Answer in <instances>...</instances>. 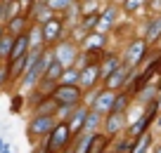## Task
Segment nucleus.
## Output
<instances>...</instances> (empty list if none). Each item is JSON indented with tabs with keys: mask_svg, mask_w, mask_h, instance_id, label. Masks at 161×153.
<instances>
[{
	"mask_svg": "<svg viewBox=\"0 0 161 153\" xmlns=\"http://www.w3.org/2000/svg\"><path fill=\"white\" fill-rule=\"evenodd\" d=\"M52 61V52H47V49H43V54L38 57V61H36L33 66H31L29 71H26L24 75H21V89H33L36 85L40 83V78L45 75V69H47V64Z\"/></svg>",
	"mask_w": 161,
	"mask_h": 153,
	"instance_id": "nucleus-1",
	"label": "nucleus"
},
{
	"mask_svg": "<svg viewBox=\"0 0 161 153\" xmlns=\"http://www.w3.org/2000/svg\"><path fill=\"white\" fill-rule=\"evenodd\" d=\"M71 139H74V134H71V130H69V123H64V120H59V123L52 127V132L47 134V151L50 153H59V151H64L66 146L71 144Z\"/></svg>",
	"mask_w": 161,
	"mask_h": 153,
	"instance_id": "nucleus-2",
	"label": "nucleus"
},
{
	"mask_svg": "<svg viewBox=\"0 0 161 153\" xmlns=\"http://www.w3.org/2000/svg\"><path fill=\"white\" fill-rule=\"evenodd\" d=\"M50 97L57 104H80L83 99V89L78 85H66V83H57L50 89Z\"/></svg>",
	"mask_w": 161,
	"mask_h": 153,
	"instance_id": "nucleus-3",
	"label": "nucleus"
},
{
	"mask_svg": "<svg viewBox=\"0 0 161 153\" xmlns=\"http://www.w3.org/2000/svg\"><path fill=\"white\" fill-rule=\"evenodd\" d=\"M57 125V120H55V115H43V113H36L33 118H31V123H29V139H43V137H47V134L52 132V127Z\"/></svg>",
	"mask_w": 161,
	"mask_h": 153,
	"instance_id": "nucleus-4",
	"label": "nucleus"
},
{
	"mask_svg": "<svg viewBox=\"0 0 161 153\" xmlns=\"http://www.w3.org/2000/svg\"><path fill=\"white\" fill-rule=\"evenodd\" d=\"M159 109H161V104L154 99V101L147 106V113H145V115H140V118H137L135 123L130 125V130H128V137H130V139H137L140 134H145L147 130H149V125L154 123V118L159 115Z\"/></svg>",
	"mask_w": 161,
	"mask_h": 153,
	"instance_id": "nucleus-5",
	"label": "nucleus"
},
{
	"mask_svg": "<svg viewBox=\"0 0 161 153\" xmlns=\"http://www.w3.org/2000/svg\"><path fill=\"white\" fill-rule=\"evenodd\" d=\"M145 52H147V40L145 38H135L126 47V52H123L121 59H123V64H126L128 69H137V64L145 59Z\"/></svg>",
	"mask_w": 161,
	"mask_h": 153,
	"instance_id": "nucleus-6",
	"label": "nucleus"
},
{
	"mask_svg": "<svg viewBox=\"0 0 161 153\" xmlns=\"http://www.w3.org/2000/svg\"><path fill=\"white\" fill-rule=\"evenodd\" d=\"M52 57H55L64 69H69V66H74L76 59H78V49H76V45L71 43V40H59L57 47L52 49Z\"/></svg>",
	"mask_w": 161,
	"mask_h": 153,
	"instance_id": "nucleus-7",
	"label": "nucleus"
},
{
	"mask_svg": "<svg viewBox=\"0 0 161 153\" xmlns=\"http://www.w3.org/2000/svg\"><path fill=\"white\" fill-rule=\"evenodd\" d=\"M40 28H43V40H45V45H57L62 40V35H64L66 26H64V19L52 17V19H47Z\"/></svg>",
	"mask_w": 161,
	"mask_h": 153,
	"instance_id": "nucleus-8",
	"label": "nucleus"
},
{
	"mask_svg": "<svg viewBox=\"0 0 161 153\" xmlns=\"http://www.w3.org/2000/svg\"><path fill=\"white\" fill-rule=\"evenodd\" d=\"M100 80V61H90L80 69V80H78V87L86 92V89H92Z\"/></svg>",
	"mask_w": 161,
	"mask_h": 153,
	"instance_id": "nucleus-9",
	"label": "nucleus"
},
{
	"mask_svg": "<svg viewBox=\"0 0 161 153\" xmlns=\"http://www.w3.org/2000/svg\"><path fill=\"white\" fill-rule=\"evenodd\" d=\"M130 71L133 69H128L126 64H121L116 71H111L109 75L104 78V89H123L126 87V83H128V75H130Z\"/></svg>",
	"mask_w": 161,
	"mask_h": 153,
	"instance_id": "nucleus-10",
	"label": "nucleus"
},
{
	"mask_svg": "<svg viewBox=\"0 0 161 153\" xmlns=\"http://www.w3.org/2000/svg\"><path fill=\"white\" fill-rule=\"evenodd\" d=\"M88 113H90V106H83V104H78L74 109V113L69 115V130H71V134L74 137H80L83 134V125H86V118H88Z\"/></svg>",
	"mask_w": 161,
	"mask_h": 153,
	"instance_id": "nucleus-11",
	"label": "nucleus"
},
{
	"mask_svg": "<svg viewBox=\"0 0 161 153\" xmlns=\"http://www.w3.org/2000/svg\"><path fill=\"white\" fill-rule=\"evenodd\" d=\"M116 24V5L111 3V5H107L104 10L100 12V17H97V24H95V33H109L111 26Z\"/></svg>",
	"mask_w": 161,
	"mask_h": 153,
	"instance_id": "nucleus-12",
	"label": "nucleus"
},
{
	"mask_svg": "<svg viewBox=\"0 0 161 153\" xmlns=\"http://www.w3.org/2000/svg\"><path fill=\"white\" fill-rule=\"evenodd\" d=\"M114 99H116V92L114 89H102V92L95 94V99H92V111H100L102 115H107L111 109H114Z\"/></svg>",
	"mask_w": 161,
	"mask_h": 153,
	"instance_id": "nucleus-13",
	"label": "nucleus"
},
{
	"mask_svg": "<svg viewBox=\"0 0 161 153\" xmlns=\"http://www.w3.org/2000/svg\"><path fill=\"white\" fill-rule=\"evenodd\" d=\"M126 125V120H123V113L121 111H109V113L104 115V134L107 137H114V134H119V130Z\"/></svg>",
	"mask_w": 161,
	"mask_h": 153,
	"instance_id": "nucleus-14",
	"label": "nucleus"
},
{
	"mask_svg": "<svg viewBox=\"0 0 161 153\" xmlns=\"http://www.w3.org/2000/svg\"><path fill=\"white\" fill-rule=\"evenodd\" d=\"M26 52H29V35H26V31H24V33L14 35V40H12V47H10V54H7V61L19 59V57H24Z\"/></svg>",
	"mask_w": 161,
	"mask_h": 153,
	"instance_id": "nucleus-15",
	"label": "nucleus"
},
{
	"mask_svg": "<svg viewBox=\"0 0 161 153\" xmlns=\"http://www.w3.org/2000/svg\"><path fill=\"white\" fill-rule=\"evenodd\" d=\"M31 17H33V21H36L38 26H43L47 19H52V17H55V12L45 5V0H36L33 5H31Z\"/></svg>",
	"mask_w": 161,
	"mask_h": 153,
	"instance_id": "nucleus-16",
	"label": "nucleus"
},
{
	"mask_svg": "<svg viewBox=\"0 0 161 153\" xmlns=\"http://www.w3.org/2000/svg\"><path fill=\"white\" fill-rule=\"evenodd\" d=\"M26 26H29V14H26V12H21V14L12 17V19L5 24V31H7L10 35H19V33H24V31H26Z\"/></svg>",
	"mask_w": 161,
	"mask_h": 153,
	"instance_id": "nucleus-17",
	"label": "nucleus"
},
{
	"mask_svg": "<svg viewBox=\"0 0 161 153\" xmlns=\"http://www.w3.org/2000/svg\"><path fill=\"white\" fill-rule=\"evenodd\" d=\"M121 64H123V59H121V57H116V54H104V57L100 59V78L104 80L107 75H109L111 71H116Z\"/></svg>",
	"mask_w": 161,
	"mask_h": 153,
	"instance_id": "nucleus-18",
	"label": "nucleus"
},
{
	"mask_svg": "<svg viewBox=\"0 0 161 153\" xmlns=\"http://www.w3.org/2000/svg\"><path fill=\"white\" fill-rule=\"evenodd\" d=\"M104 40H107V33H95V31H90V33L83 38V49H86V52H97V49L104 47Z\"/></svg>",
	"mask_w": 161,
	"mask_h": 153,
	"instance_id": "nucleus-19",
	"label": "nucleus"
},
{
	"mask_svg": "<svg viewBox=\"0 0 161 153\" xmlns=\"http://www.w3.org/2000/svg\"><path fill=\"white\" fill-rule=\"evenodd\" d=\"M26 35H29V49H43L45 40H43V28H40L38 24L26 28Z\"/></svg>",
	"mask_w": 161,
	"mask_h": 153,
	"instance_id": "nucleus-20",
	"label": "nucleus"
},
{
	"mask_svg": "<svg viewBox=\"0 0 161 153\" xmlns=\"http://www.w3.org/2000/svg\"><path fill=\"white\" fill-rule=\"evenodd\" d=\"M21 12H24V7H21L19 0H3V21H5V24L12 17L21 14Z\"/></svg>",
	"mask_w": 161,
	"mask_h": 153,
	"instance_id": "nucleus-21",
	"label": "nucleus"
},
{
	"mask_svg": "<svg viewBox=\"0 0 161 153\" xmlns=\"http://www.w3.org/2000/svg\"><path fill=\"white\" fill-rule=\"evenodd\" d=\"M102 120H104V118H102L100 111H92L90 109V113H88V118H86V125H83V134H95Z\"/></svg>",
	"mask_w": 161,
	"mask_h": 153,
	"instance_id": "nucleus-22",
	"label": "nucleus"
},
{
	"mask_svg": "<svg viewBox=\"0 0 161 153\" xmlns=\"http://www.w3.org/2000/svg\"><path fill=\"white\" fill-rule=\"evenodd\" d=\"M57 109H59V104H57L55 99L50 97V94H45L43 97V101H40L38 106H36V113H43V115H55Z\"/></svg>",
	"mask_w": 161,
	"mask_h": 153,
	"instance_id": "nucleus-23",
	"label": "nucleus"
},
{
	"mask_svg": "<svg viewBox=\"0 0 161 153\" xmlns=\"http://www.w3.org/2000/svg\"><path fill=\"white\" fill-rule=\"evenodd\" d=\"M149 146H152V134L145 132V134H140V137L130 144V151H128V153H147Z\"/></svg>",
	"mask_w": 161,
	"mask_h": 153,
	"instance_id": "nucleus-24",
	"label": "nucleus"
},
{
	"mask_svg": "<svg viewBox=\"0 0 161 153\" xmlns=\"http://www.w3.org/2000/svg\"><path fill=\"white\" fill-rule=\"evenodd\" d=\"M159 38H161V14H156L154 19L149 21V26H147L145 40H147V43H156Z\"/></svg>",
	"mask_w": 161,
	"mask_h": 153,
	"instance_id": "nucleus-25",
	"label": "nucleus"
},
{
	"mask_svg": "<svg viewBox=\"0 0 161 153\" xmlns=\"http://www.w3.org/2000/svg\"><path fill=\"white\" fill-rule=\"evenodd\" d=\"M92 139L95 134H80V139L74 144V153H92Z\"/></svg>",
	"mask_w": 161,
	"mask_h": 153,
	"instance_id": "nucleus-26",
	"label": "nucleus"
},
{
	"mask_svg": "<svg viewBox=\"0 0 161 153\" xmlns=\"http://www.w3.org/2000/svg\"><path fill=\"white\" fill-rule=\"evenodd\" d=\"M80 80V69L78 66H69V69H64V73H62L59 83H66V85H78Z\"/></svg>",
	"mask_w": 161,
	"mask_h": 153,
	"instance_id": "nucleus-27",
	"label": "nucleus"
},
{
	"mask_svg": "<svg viewBox=\"0 0 161 153\" xmlns=\"http://www.w3.org/2000/svg\"><path fill=\"white\" fill-rule=\"evenodd\" d=\"M128 104H130V92H119V94H116V99H114V109H111V111H121V113H126Z\"/></svg>",
	"mask_w": 161,
	"mask_h": 153,
	"instance_id": "nucleus-28",
	"label": "nucleus"
},
{
	"mask_svg": "<svg viewBox=\"0 0 161 153\" xmlns=\"http://www.w3.org/2000/svg\"><path fill=\"white\" fill-rule=\"evenodd\" d=\"M12 40H14V35H10L5 31L3 33V38H0V61H7V54H10V47H12Z\"/></svg>",
	"mask_w": 161,
	"mask_h": 153,
	"instance_id": "nucleus-29",
	"label": "nucleus"
},
{
	"mask_svg": "<svg viewBox=\"0 0 161 153\" xmlns=\"http://www.w3.org/2000/svg\"><path fill=\"white\" fill-rule=\"evenodd\" d=\"M76 0H45V5L50 7L52 12H64L66 7H71Z\"/></svg>",
	"mask_w": 161,
	"mask_h": 153,
	"instance_id": "nucleus-30",
	"label": "nucleus"
},
{
	"mask_svg": "<svg viewBox=\"0 0 161 153\" xmlns=\"http://www.w3.org/2000/svg\"><path fill=\"white\" fill-rule=\"evenodd\" d=\"M121 5H123V12H126V14H133V12H137L145 5V0H123Z\"/></svg>",
	"mask_w": 161,
	"mask_h": 153,
	"instance_id": "nucleus-31",
	"label": "nucleus"
},
{
	"mask_svg": "<svg viewBox=\"0 0 161 153\" xmlns=\"http://www.w3.org/2000/svg\"><path fill=\"white\" fill-rule=\"evenodd\" d=\"M5 80H10V64H7V61H0V85L5 83Z\"/></svg>",
	"mask_w": 161,
	"mask_h": 153,
	"instance_id": "nucleus-32",
	"label": "nucleus"
},
{
	"mask_svg": "<svg viewBox=\"0 0 161 153\" xmlns=\"http://www.w3.org/2000/svg\"><path fill=\"white\" fill-rule=\"evenodd\" d=\"M130 151V141L128 139H123L121 144H116V153H128Z\"/></svg>",
	"mask_w": 161,
	"mask_h": 153,
	"instance_id": "nucleus-33",
	"label": "nucleus"
},
{
	"mask_svg": "<svg viewBox=\"0 0 161 153\" xmlns=\"http://www.w3.org/2000/svg\"><path fill=\"white\" fill-rule=\"evenodd\" d=\"M19 106H21V97H14V101H12V111H19Z\"/></svg>",
	"mask_w": 161,
	"mask_h": 153,
	"instance_id": "nucleus-34",
	"label": "nucleus"
},
{
	"mask_svg": "<svg viewBox=\"0 0 161 153\" xmlns=\"http://www.w3.org/2000/svg\"><path fill=\"white\" fill-rule=\"evenodd\" d=\"M19 3H21V7H24V12H26V10H31V5H33L36 0H19Z\"/></svg>",
	"mask_w": 161,
	"mask_h": 153,
	"instance_id": "nucleus-35",
	"label": "nucleus"
},
{
	"mask_svg": "<svg viewBox=\"0 0 161 153\" xmlns=\"http://www.w3.org/2000/svg\"><path fill=\"white\" fill-rule=\"evenodd\" d=\"M0 153H10V146H7L3 139H0Z\"/></svg>",
	"mask_w": 161,
	"mask_h": 153,
	"instance_id": "nucleus-36",
	"label": "nucleus"
},
{
	"mask_svg": "<svg viewBox=\"0 0 161 153\" xmlns=\"http://www.w3.org/2000/svg\"><path fill=\"white\" fill-rule=\"evenodd\" d=\"M64 153H74V146H71V144H69V146L64 148Z\"/></svg>",
	"mask_w": 161,
	"mask_h": 153,
	"instance_id": "nucleus-37",
	"label": "nucleus"
},
{
	"mask_svg": "<svg viewBox=\"0 0 161 153\" xmlns=\"http://www.w3.org/2000/svg\"><path fill=\"white\" fill-rule=\"evenodd\" d=\"M0 24H3V0H0Z\"/></svg>",
	"mask_w": 161,
	"mask_h": 153,
	"instance_id": "nucleus-38",
	"label": "nucleus"
},
{
	"mask_svg": "<svg viewBox=\"0 0 161 153\" xmlns=\"http://www.w3.org/2000/svg\"><path fill=\"white\" fill-rule=\"evenodd\" d=\"M154 153H161V144H159V146H156V151Z\"/></svg>",
	"mask_w": 161,
	"mask_h": 153,
	"instance_id": "nucleus-39",
	"label": "nucleus"
},
{
	"mask_svg": "<svg viewBox=\"0 0 161 153\" xmlns=\"http://www.w3.org/2000/svg\"><path fill=\"white\" fill-rule=\"evenodd\" d=\"M3 33H5V28H3V26H0V38H3Z\"/></svg>",
	"mask_w": 161,
	"mask_h": 153,
	"instance_id": "nucleus-40",
	"label": "nucleus"
},
{
	"mask_svg": "<svg viewBox=\"0 0 161 153\" xmlns=\"http://www.w3.org/2000/svg\"><path fill=\"white\" fill-rule=\"evenodd\" d=\"M116 3H123V0H114V5H116Z\"/></svg>",
	"mask_w": 161,
	"mask_h": 153,
	"instance_id": "nucleus-41",
	"label": "nucleus"
},
{
	"mask_svg": "<svg viewBox=\"0 0 161 153\" xmlns=\"http://www.w3.org/2000/svg\"><path fill=\"white\" fill-rule=\"evenodd\" d=\"M80 3H83V0H80Z\"/></svg>",
	"mask_w": 161,
	"mask_h": 153,
	"instance_id": "nucleus-42",
	"label": "nucleus"
}]
</instances>
